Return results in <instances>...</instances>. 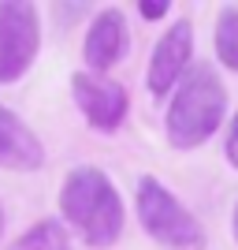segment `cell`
Listing matches in <instances>:
<instances>
[{"label": "cell", "instance_id": "6da1fadb", "mask_svg": "<svg viewBox=\"0 0 238 250\" xmlns=\"http://www.w3.org/2000/svg\"><path fill=\"white\" fill-rule=\"evenodd\" d=\"M60 209L71 228L93 247H112L123 231V202L112 179L93 165H78L67 172L60 190Z\"/></svg>", "mask_w": 238, "mask_h": 250}, {"label": "cell", "instance_id": "7a4b0ae2", "mask_svg": "<svg viewBox=\"0 0 238 250\" xmlns=\"http://www.w3.org/2000/svg\"><path fill=\"white\" fill-rule=\"evenodd\" d=\"M227 112V94L220 75L208 63L190 67V75L179 83V94L167 108V142L175 149H194L208 142V135L223 124Z\"/></svg>", "mask_w": 238, "mask_h": 250}, {"label": "cell", "instance_id": "3957f363", "mask_svg": "<svg viewBox=\"0 0 238 250\" xmlns=\"http://www.w3.org/2000/svg\"><path fill=\"white\" fill-rule=\"evenodd\" d=\"M138 217L142 228L153 235L160 247L171 250H201L205 247V231L190 217L186 209L179 206V198L153 176L138 179Z\"/></svg>", "mask_w": 238, "mask_h": 250}, {"label": "cell", "instance_id": "277c9868", "mask_svg": "<svg viewBox=\"0 0 238 250\" xmlns=\"http://www.w3.org/2000/svg\"><path fill=\"white\" fill-rule=\"evenodd\" d=\"M41 45V19L34 4L8 0L0 4V83H15L30 71Z\"/></svg>", "mask_w": 238, "mask_h": 250}, {"label": "cell", "instance_id": "5b68a950", "mask_svg": "<svg viewBox=\"0 0 238 250\" xmlns=\"http://www.w3.org/2000/svg\"><path fill=\"white\" fill-rule=\"evenodd\" d=\"M71 90H74V104L82 108V116L90 120V127L97 131H115L123 124L127 108V90L119 83H108L101 75H90V71H78L71 79Z\"/></svg>", "mask_w": 238, "mask_h": 250}, {"label": "cell", "instance_id": "8992f818", "mask_svg": "<svg viewBox=\"0 0 238 250\" xmlns=\"http://www.w3.org/2000/svg\"><path fill=\"white\" fill-rule=\"evenodd\" d=\"M190 49H194V26H190V19H179L175 26H167V34L156 42L153 56H149L145 86H149L153 97L171 94V86L179 83L183 67L190 63Z\"/></svg>", "mask_w": 238, "mask_h": 250}, {"label": "cell", "instance_id": "52a82bcc", "mask_svg": "<svg viewBox=\"0 0 238 250\" xmlns=\"http://www.w3.org/2000/svg\"><path fill=\"white\" fill-rule=\"evenodd\" d=\"M130 52V30H127L123 11L104 8L93 22H90V34L82 42V56L93 71H108L112 63H119Z\"/></svg>", "mask_w": 238, "mask_h": 250}, {"label": "cell", "instance_id": "ba28073f", "mask_svg": "<svg viewBox=\"0 0 238 250\" xmlns=\"http://www.w3.org/2000/svg\"><path fill=\"white\" fill-rule=\"evenodd\" d=\"M45 165V146L19 116L0 104V168L34 172Z\"/></svg>", "mask_w": 238, "mask_h": 250}, {"label": "cell", "instance_id": "9c48e42d", "mask_svg": "<svg viewBox=\"0 0 238 250\" xmlns=\"http://www.w3.org/2000/svg\"><path fill=\"white\" fill-rule=\"evenodd\" d=\"M216 52L231 71H238V8H223L216 19Z\"/></svg>", "mask_w": 238, "mask_h": 250}, {"label": "cell", "instance_id": "30bf717a", "mask_svg": "<svg viewBox=\"0 0 238 250\" xmlns=\"http://www.w3.org/2000/svg\"><path fill=\"white\" fill-rule=\"evenodd\" d=\"M15 250H67V231L60 228V220H41L37 228L19 235Z\"/></svg>", "mask_w": 238, "mask_h": 250}, {"label": "cell", "instance_id": "8fae6325", "mask_svg": "<svg viewBox=\"0 0 238 250\" xmlns=\"http://www.w3.org/2000/svg\"><path fill=\"white\" fill-rule=\"evenodd\" d=\"M145 15V19L153 22V19H164L167 15V0H142V8H138Z\"/></svg>", "mask_w": 238, "mask_h": 250}, {"label": "cell", "instance_id": "7c38bea8", "mask_svg": "<svg viewBox=\"0 0 238 250\" xmlns=\"http://www.w3.org/2000/svg\"><path fill=\"white\" fill-rule=\"evenodd\" d=\"M227 161L238 168V116L231 120V131H227Z\"/></svg>", "mask_w": 238, "mask_h": 250}, {"label": "cell", "instance_id": "4fadbf2b", "mask_svg": "<svg viewBox=\"0 0 238 250\" xmlns=\"http://www.w3.org/2000/svg\"><path fill=\"white\" fill-rule=\"evenodd\" d=\"M235 239H238V206H235Z\"/></svg>", "mask_w": 238, "mask_h": 250}, {"label": "cell", "instance_id": "5bb4252c", "mask_svg": "<svg viewBox=\"0 0 238 250\" xmlns=\"http://www.w3.org/2000/svg\"><path fill=\"white\" fill-rule=\"evenodd\" d=\"M0 231H4V206H0Z\"/></svg>", "mask_w": 238, "mask_h": 250}]
</instances>
